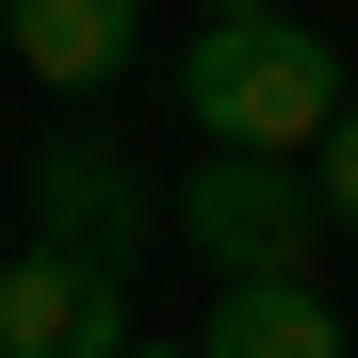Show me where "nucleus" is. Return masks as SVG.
<instances>
[{"label":"nucleus","instance_id":"nucleus-9","mask_svg":"<svg viewBox=\"0 0 358 358\" xmlns=\"http://www.w3.org/2000/svg\"><path fill=\"white\" fill-rule=\"evenodd\" d=\"M114 358H196V342H114Z\"/></svg>","mask_w":358,"mask_h":358},{"label":"nucleus","instance_id":"nucleus-7","mask_svg":"<svg viewBox=\"0 0 358 358\" xmlns=\"http://www.w3.org/2000/svg\"><path fill=\"white\" fill-rule=\"evenodd\" d=\"M310 196H326V245H358V98L310 131Z\"/></svg>","mask_w":358,"mask_h":358},{"label":"nucleus","instance_id":"nucleus-1","mask_svg":"<svg viewBox=\"0 0 358 358\" xmlns=\"http://www.w3.org/2000/svg\"><path fill=\"white\" fill-rule=\"evenodd\" d=\"M163 82H179V114H196L212 147H293V163H310V131L358 98L342 49L293 17V0H277V17H196V49H179Z\"/></svg>","mask_w":358,"mask_h":358},{"label":"nucleus","instance_id":"nucleus-3","mask_svg":"<svg viewBox=\"0 0 358 358\" xmlns=\"http://www.w3.org/2000/svg\"><path fill=\"white\" fill-rule=\"evenodd\" d=\"M114 342H131V261H82V245L0 261V358H114Z\"/></svg>","mask_w":358,"mask_h":358},{"label":"nucleus","instance_id":"nucleus-2","mask_svg":"<svg viewBox=\"0 0 358 358\" xmlns=\"http://www.w3.org/2000/svg\"><path fill=\"white\" fill-rule=\"evenodd\" d=\"M163 228H179L212 277H310V261H326V196H310L293 147H212V163L163 196Z\"/></svg>","mask_w":358,"mask_h":358},{"label":"nucleus","instance_id":"nucleus-6","mask_svg":"<svg viewBox=\"0 0 358 358\" xmlns=\"http://www.w3.org/2000/svg\"><path fill=\"white\" fill-rule=\"evenodd\" d=\"M196 358H342V310H326L310 277H212Z\"/></svg>","mask_w":358,"mask_h":358},{"label":"nucleus","instance_id":"nucleus-8","mask_svg":"<svg viewBox=\"0 0 358 358\" xmlns=\"http://www.w3.org/2000/svg\"><path fill=\"white\" fill-rule=\"evenodd\" d=\"M196 17H277V0H196Z\"/></svg>","mask_w":358,"mask_h":358},{"label":"nucleus","instance_id":"nucleus-4","mask_svg":"<svg viewBox=\"0 0 358 358\" xmlns=\"http://www.w3.org/2000/svg\"><path fill=\"white\" fill-rule=\"evenodd\" d=\"M147 228H163V196L131 179V147H98V131H49V147H33V245L147 261Z\"/></svg>","mask_w":358,"mask_h":358},{"label":"nucleus","instance_id":"nucleus-5","mask_svg":"<svg viewBox=\"0 0 358 358\" xmlns=\"http://www.w3.org/2000/svg\"><path fill=\"white\" fill-rule=\"evenodd\" d=\"M0 66H33L49 98H98L147 66V0H0Z\"/></svg>","mask_w":358,"mask_h":358}]
</instances>
